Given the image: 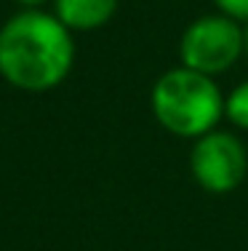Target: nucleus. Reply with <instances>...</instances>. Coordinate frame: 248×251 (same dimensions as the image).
Returning <instances> with one entry per match:
<instances>
[{
	"label": "nucleus",
	"mask_w": 248,
	"mask_h": 251,
	"mask_svg": "<svg viewBox=\"0 0 248 251\" xmlns=\"http://www.w3.org/2000/svg\"><path fill=\"white\" fill-rule=\"evenodd\" d=\"M152 112L176 136H203L224 115V97L211 75L179 67L165 73L152 88Z\"/></svg>",
	"instance_id": "2"
},
{
	"label": "nucleus",
	"mask_w": 248,
	"mask_h": 251,
	"mask_svg": "<svg viewBox=\"0 0 248 251\" xmlns=\"http://www.w3.org/2000/svg\"><path fill=\"white\" fill-rule=\"evenodd\" d=\"M192 174L208 193H229L246 179L248 155L238 136L227 131H208L192 147Z\"/></svg>",
	"instance_id": "4"
},
{
	"label": "nucleus",
	"mask_w": 248,
	"mask_h": 251,
	"mask_svg": "<svg viewBox=\"0 0 248 251\" xmlns=\"http://www.w3.org/2000/svg\"><path fill=\"white\" fill-rule=\"evenodd\" d=\"M22 5H27V8H38V5H43L45 0H19Z\"/></svg>",
	"instance_id": "8"
},
{
	"label": "nucleus",
	"mask_w": 248,
	"mask_h": 251,
	"mask_svg": "<svg viewBox=\"0 0 248 251\" xmlns=\"http://www.w3.org/2000/svg\"><path fill=\"white\" fill-rule=\"evenodd\" d=\"M224 115L235 126L248 131V80L240 83L238 88H232V94L224 99Z\"/></svg>",
	"instance_id": "6"
},
{
	"label": "nucleus",
	"mask_w": 248,
	"mask_h": 251,
	"mask_svg": "<svg viewBox=\"0 0 248 251\" xmlns=\"http://www.w3.org/2000/svg\"><path fill=\"white\" fill-rule=\"evenodd\" d=\"M224 16L235 22H248V0H214Z\"/></svg>",
	"instance_id": "7"
},
{
	"label": "nucleus",
	"mask_w": 248,
	"mask_h": 251,
	"mask_svg": "<svg viewBox=\"0 0 248 251\" xmlns=\"http://www.w3.org/2000/svg\"><path fill=\"white\" fill-rule=\"evenodd\" d=\"M181 62L203 75L229 70L243 53V27L229 16H200L181 35Z\"/></svg>",
	"instance_id": "3"
},
{
	"label": "nucleus",
	"mask_w": 248,
	"mask_h": 251,
	"mask_svg": "<svg viewBox=\"0 0 248 251\" xmlns=\"http://www.w3.org/2000/svg\"><path fill=\"white\" fill-rule=\"evenodd\" d=\"M243 53L248 56V22H246V27H243Z\"/></svg>",
	"instance_id": "9"
},
{
	"label": "nucleus",
	"mask_w": 248,
	"mask_h": 251,
	"mask_svg": "<svg viewBox=\"0 0 248 251\" xmlns=\"http://www.w3.org/2000/svg\"><path fill=\"white\" fill-rule=\"evenodd\" d=\"M120 0H56V19L67 29H96L115 16Z\"/></svg>",
	"instance_id": "5"
},
{
	"label": "nucleus",
	"mask_w": 248,
	"mask_h": 251,
	"mask_svg": "<svg viewBox=\"0 0 248 251\" xmlns=\"http://www.w3.org/2000/svg\"><path fill=\"white\" fill-rule=\"evenodd\" d=\"M75 43L51 14L29 8L0 27V75L22 91H48L69 75Z\"/></svg>",
	"instance_id": "1"
}]
</instances>
